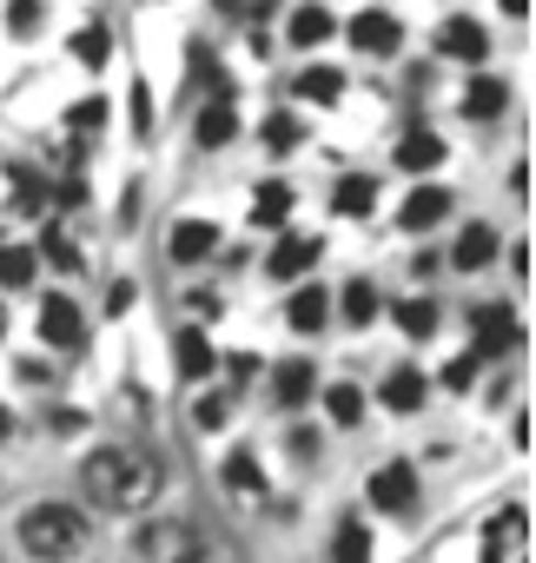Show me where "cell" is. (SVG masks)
<instances>
[{"instance_id":"d4e9b609","label":"cell","mask_w":536,"mask_h":563,"mask_svg":"<svg viewBox=\"0 0 536 563\" xmlns=\"http://www.w3.org/2000/svg\"><path fill=\"white\" fill-rule=\"evenodd\" d=\"M332 41V14L325 8H299L292 14V47H325Z\"/></svg>"},{"instance_id":"3957f363","label":"cell","mask_w":536,"mask_h":563,"mask_svg":"<svg viewBox=\"0 0 536 563\" xmlns=\"http://www.w3.org/2000/svg\"><path fill=\"white\" fill-rule=\"evenodd\" d=\"M516 345H523V325H516L503 306L470 312V352H477V358H503V352H516Z\"/></svg>"},{"instance_id":"cb8c5ba5","label":"cell","mask_w":536,"mask_h":563,"mask_svg":"<svg viewBox=\"0 0 536 563\" xmlns=\"http://www.w3.org/2000/svg\"><path fill=\"white\" fill-rule=\"evenodd\" d=\"M424 391H431L424 372H391V378H384V405H391V411H417Z\"/></svg>"},{"instance_id":"2e32d148","label":"cell","mask_w":536,"mask_h":563,"mask_svg":"<svg viewBox=\"0 0 536 563\" xmlns=\"http://www.w3.org/2000/svg\"><path fill=\"white\" fill-rule=\"evenodd\" d=\"M398 166H404V173H437V166H444V140L424 133V126L404 133V140H398Z\"/></svg>"},{"instance_id":"7bdbcfd3","label":"cell","mask_w":536,"mask_h":563,"mask_svg":"<svg viewBox=\"0 0 536 563\" xmlns=\"http://www.w3.org/2000/svg\"><path fill=\"white\" fill-rule=\"evenodd\" d=\"M219 8H238V0H219Z\"/></svg>"},{"instance_id":"ffe728a7","label":"cell","mask_w":536,"mask_h":563,"mask_svg":"<svg viewBox=\"0 0 536 563\" xmlns=\"http://www.w3.org/2000/svg\"><path fill=\"white\" fill-rule=\"evenodd\" d=\"M490 252H496V232H490V225H464V232H457V245H450V258H457L464 272H483V265H490Z\"/></svg>"},{"instance_id":"83f0119b","label":"cell","mask_w":536,"mask_h":563,"mask_svg":"<svg viewBox=\"0 0 536 563\" xmlns=\"http://www.w3.org/2000/svg\"><path fill=\"white\" fill-rule=\"evenodd\" d=\"M325 411H332V424H358L365 418V391L358 385H332L325 391Z\"/></svg>"},{"instance_id":"836d02e7","label":"cell","mask_w":536,"mask_h":563,"mask_svg":"<svg viewBox=\"0 0 536 563\" xmlns=\"http://www.w3.org/2000/svg\"><path fill=\"white\" fill-rule=\"evenodd\" d=\"M34 27H41V0H14V8H8V34L27 41Z\"/></svg>"},{"instance_id":"5b68a950","label":"cell","mask_w":536,"mask_h":563,"mask_svg":"<svg viewBox=\"0 0 536 563\" xmlns=\"http://www.w3.org/2000/svg\"><path fill=\"white\" fill-rule=\"evenodd\" d=\"M523 543H529V510H523V504H516V510H496V517L483 523V556H490V563L523 556Z\"/></svg>"},{"instance_id":"5bb4252c","label":"cell","mask_w":536,"mask_h":563,"mask_svg":"<svg viewBox=\"0 0 536 563\" xmlns=\"http://www.w3.org/2000/svg\"><path fill=\"white\" fill-rule=\"evenodd\" d=\"M444 212H450V192H444V186H417V192L404 199V212H398V219H404V232H431Z\"/></svg>"},{"instance_id":"f35d334b","label":"cell","mask_w":536,"mask_h":563,"mask_svg":"<svg viewBox=\"0 0 536 563\" xmlns=\"http://www.w3.org/2000/svg\"><path fill=\"white\" fill-rule=\"evenodd\" d=\"M225 365H232V378H252V372H258V358H252V352H232Z\"/></svg>"},{"instance_id":"e575fe53","label":"cell","mask_w":536,"mask_h":563,"mask_svg":"<svg viewBox=\"0 0 536 563\" xmlns=\"http://www.w3.org/2000/svg\"><path fill=\"white\" fill-rule=\"evenodd\" d=\"M477 365H483V358H477V352H464L457 365H444V385H450V391H470V385H477Z\"/></svg>"},{"instance_id":"4dcf8cb0","label":"cell","mask_w":536,"mask_h":563,"mask_svg":"<svg viewBox=\"0 0 536 563\" xmlns=\"http://www.w3.org/2000/svg\"><path fill=\"white\" fill-rule=\"evenodd\" d=\"M41 245H47V258H54L60 272H80V252H74V239H67V225H47V232H41Z\"/></svg>"},{"instance_id":"6da1fadb","label":"cell","mask_w":536,"mask_h":563,"mask_svg":"<svg viewBox=\"0 0 536 563\" xmlns=\"http://www.w3.org/2000/svg\"><path fill=\"white\" fill-rule=\"evenodd\" d=\"M80 484H87V497L107 504V510H139V504L159 497L153 457H139V451H126V444H100V451L80 464Z\"/></svg>"},{"instance_id":"44dd1931","label":"cell","mask_w":536,"mask_h":563,"mask_svg":"<svg viewBox=\"0 0 536 563\" xmlns=\"http://www.w3.org/2000/svg\"><path fill=\"white\" fill-rule=\"evenodd\" d=\"M338 93H345V74H338V67H305V74H299V100L332 107Z\"/></svg>"},{"instance_id":"4fadbf2b","label":"cell","mask_w":536,"mask_h":563,"mask_svg":"<svg viewBox=\"0 0 536 563\" xmlns=\"http://www.w3.org/2000/svg\"><path fill=\"white\" fill-rule=\"evenodd\" d=\"M192 140H199V146H232V140H238V113H232V100H212V107H199V120H192Z\"/></svg>"},{"instance_id":"f546056e","label":"cell","mask_w":536,"mask_h":563,"mask_svg":"<svg viewBox=\"0 0 536 563\" xmlns=\"http://www.w3.org/2000/svg\"><path fill=\"white\" fill-rule=\"evenodd\" d=\"M107 47H113V34H107V27H80V34H74V60H80V67H100V60H107Z\"/></svg>"},{"instance_id":"7a4b0ae2","label":"cell","mask_w":536,"mask_h":563,"mask_svg":"<svg viewBox=\"0 0 536 563\" xmlns=\"http://www.w3.org/2000/svg\"><path fill=\"white\" fill-rule=\"evenodd\" d=\"M21 543L34 556H80L87 550V517L74 504H34L21 517Z\"/></svg>"},{"instance_id":"7c38bea8","label":"cell","mask_w":536,"mask_h":563,"mask_svg":"<svg viewBox=\"0 0 536 563\" xmlns=\"http://www.w3.org/2000/svg\"><path fill=\"white\" fill-rule=\"evenodd\" d=\"M371 504H378V510H411V504H417V477H411L404 464H384V471L371 477Z\"/></svg>"},{"instance_id":"74e56055","label":"cell","mask_w":536,"mask_h":563,"mask_svg":"<svg viewBox=\"0 0 536 563\" xmlns=\"http://www.w3.org/2000/svg\"><path fill=\"white\" fill-rule=\"evenodd\" d=\"M133 126H139V133H153V93H146V80L133 87Z\"/></svg>"},{"instance_id":"277c9868","label":"cell","mask_w":536,"mask_h":563,"mask_svg":"<svg viewBox=\"0 0 536 563\" xmlns=\"http://www.w3.org/2000/svg\"><path fill=\"white\" fill-rule=\"evenodd\" d=\"M41 339L47 345H60V352H80L87 345V319H80V306L74 299H41Z\"/></svg>"},{"instance_id":"484cf974","label":"cell","mask_w":536,"mask_h":563,"mask_svg":"<svg viewBox=\"0 0 536 563\" xmlns=\"http://www.w3.org/2000/svg\"><path fill=\"white\" fill-rule=\"evenodd\" d=\"M34 278V252H21V245H0V292H21Z\"/></svg>"},{"instance_id":"603a6c76","label":"cell","mask_w":536,"mask_h":563,"mask_svg":"<svg viewBox=\"0 0 536 563\" xmlns=\"http://www.w3.org/2000/svg\"><path fill=\"white\" fill-rule=\"evenodd\" d=\"M371 199H378V186H371L365 173H351V179H338V192H332V206H338L345 219H365V212H371Z\"/></svg>"},{"instance_id":"b9f144b4","label":"cell","mask_w":536,"mask_h":563,"mask_svg":"<svg viewBox=\"0 0 536 563\" xmlns=\"http://www.w3.org/2000/svg\"><path fill=\"white\" fill-rule=\"evenodd\" d=\"M0 339H8V312H0Z\"/></svg>"},{"instance_id":"30bf717a","label":"cell","mask_w":536,"mask_h":563,"mask_svg":"<svg viewBox=\"0 0 536 563\" xmlns=\"http://www.w3.org/2000/svg\"><path fill=\"white\" fill-rule=\"evenodd\" d=\"M319 252H325L319 239H305V232H286V239L272 245V258H265V272H272V278H299V272H305Z\"/></svg>"},{"instance_id":"f1b7e54d","label":"cell","mask_w":536,"mask_h":563,"mask_svg":"<svg viewBox=\"0 0 536 563\" xmlns=\"http://www.w3.org/2000/svg\"><path fill=\"white\" fill-rule=\"evenodd\" d=\"M345 319L351 325H371L378 319V292L365 286V278H351V286H345Z\"/></svg>"},{"instance_id":"8fae6325","label":"cell","mask_w":536,"mask_h":563,"mask_svg":"<svg viewBox=\"0 0 536 563\" xmlns=\"http://www.w3.org/2000/svg\"><path fill=\"white\" fill-rule=\"evenodd\" d=\"M312 391H319V365H312V358H286V365L272 372V398H279V405H305Z\"/></svg>"},{"instance_id":"ac0fdd59","label":"cell","mask_w":536,"mask_h":563,"mask_svg":"<svg viewBox=\"0 0 536 563\" xmlns=\"http://www.w3.org/2000/svg\"><path fill=\"white\" fill-rule=\"evenodd\" d=\"M225 490H232L238 504H245V497H252V504L265 497V471H258L252 451H232V457H225Z\"/></svg>"},{"instance_id":"d590c367","label":"cell","mask_w":536,"mask_h":563,"mask_svg":"<svg viewBox=\"0 0 536 563\" xmlns=\"http://www.w3.org/2000/svg\"><path fill=\"white\" fill-rule=\"evenodd\" d=\"M107 126V100H80L74 107V133H100Z\"/></svg>"},{"instance_id":"7402d4cb","label":"cell","mask_w":536,"mask_h":563,"mask_svg":"<svg viewBox=\"0 0 536 563\" xmlns=\"http://www.w3.org/2000/svg\"><path fill=\"white\" fill-rule=\"evenodd\" d=\"M510 107V87L503 80H470V93H464V113L470 120H496Z\"/></svg>"},{"instance_id":"8992f818","label":"cell","mask_w":536,"mask_h":563,"mask_svg":"<svg viewBox=\"0 0 536 563\" xmlns=\"http://www.w3.org/2000/svg\"><path fill=\"white\" fill-rule=\"evenodd\" d=\"M345 34H351V47H358V54H398V47H404V27H398L391 14H378V8H365Z\"/></svg>"},{"instance_id":"ba28073f","label":"cell","mask_w":536,"mask_h":563,"mask_svg":"<svg viewBox=\"0 0 536 563\" xmlns=\"http://www.w3.org/2000/svg\"><path fill=\"white\" fill-rule=\"evenodd\" d=\"M172 365H179V378H212V365H219V352H212V339L199 332V325H186L179 339H172Z\"/></svg>"},{"instance_id":"8d00e7d4","label":"cell","mask_w":536,"mask_h":563,"mask_svg":"<svg viewBox=\"0 0 536 563\" xmlns=\"http://www.w3.org/2000/svg\"><path fill=\"white\" fill-rule=\"evenodd\" d=\"M332 550H338V556H371V530H358V523H345Z\"/></svg>"},{"instance_id":"ab89813d","label":"cell","mask_w":536,"mask_h":563,"mask_svg":"<svg viewBox=\"0 0 536 563\" xmlns=\"http://www.w3.org/2000/svg\"><path fill=\"white\" fill-rule=\"evenodd\" d=\"M503 14H510V21H523V14H529V0H503Z\"/></svg>"},{"instance_id":"52a82bcc","label":"cell","mask_w":536,"mask_h":563,"mask_svg":"<svg viewBox=\"0 0 536 563\" xmlns=\"http://www.w3.org/2000/svg\"><path fill=\"white\" fill-rule=\"evenodd\" d=\"M133 550H139V556H199L205 543H199L186 523H146V530L133 537Z\"/></svg>"},{"instance_id":"9c48e42d","label":"cell","mask_w":536,"mask_h":563,"mask_svg":"<svg viewBox=\"0 0 536 563\" xmlns=\"http://www.w3.org/2000/svg\"><path fill=\"white\" fill-rule=\"evenodd\" d=\"M219 252V225L212 219H179L172 225V258L179 265H199V258H212Z\"/></svg>"},{"instance_id":"60d3db41","label":"cell","mask_w":536,"mask_h":563,"mask_svg":"<svg viewBox=\"0 0 536 563\" xmlns=\"http://www.w3.org/2000/svg\"><path fill=\"white\" fill-rule=\"evenodd\" d=\"M8 431H14V411H8V405H0V438H8Z\"/></svg>"},{"instance_id":"e0dca14e","label":"cell","mask_w":536,"mask_h":563,"mask_svg":"<svg viewBox=\"0 0 536 563\" xmlns=\"http://www.w3.org/2000/svg\"><path fill=\"white\" fill-rule=\"evenodd\" d=\"M325 312H332L325 286H305V292H292V306H286V325H292V332H325Z\"/></svg>"},{"instance_id":"d6986e66","label":"cell","mask_w":536,"mask_h":563,"mask_svg":"<svg viewBox=\"0 0 536 563\" xmlns=\"http://www.w3.org/2000/svg\"><path fill=\"white\" fill-rule=\"evenodd\" d=\"M286 212H292V186L286 179H265L252 192V225H286Z\"/></svg>"},{"instance_id":"4316f807","label":"cell","mask_w":536,"mask_h":563,"mask_svg":"<svg viewBox=\"0 0 536 563\" xmlns=\"http://www.w3.org/2000/svg\"><path fill=\"white\" fill-rule=\"evenodd\" d=\"M398 325H404V339H431L437 332V306L431 299H404L398 306Z\"/></svg>"},{"instance_id":"9a60e30c","label":"cell","mask_w":536,"mask_h":563,"mask_svg":"<svg viewBox=\"0 0 536 563\" xmlns=\"http://www.w3.org/2000/svg\"><path fill=\"white\" fill-rule=\"evenodd\" d=\"M437 47H444L450 60H483V54H490V41H483V27H477V21H464V14H457V21H444V34H437Z\"/></svg>"},{"instance_id":"1f68e13d","label":"cell","mask_w":536,"mask_h":563,"mask_svg":"<svg viewBox=\"0 0 536 563\" xmlns=\"http://www.w3.org/2000/svg\"><path fill=\"white\" fill-rule=\"evenodd\" d=\"M305 140V126L292 120V113H272V120H265V146H272V153H286V146H299Z\"/></svg>"},{"instance_id":"d6a6232c","label":"cell","mask_w":536,"mask_h":563,"mask_svg":"<svg viewBox=\"0 0 536 563\" xmlns=\"http://www.w3.org/2000/svg\"><path fill=\"white\" fill-rule=\"evenodd\" d=\"M225 411H232V398H225V391H205V398L192 405V424H199V431H219Z\"/></svg>"}]
</instances>
